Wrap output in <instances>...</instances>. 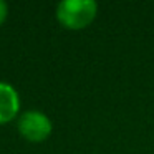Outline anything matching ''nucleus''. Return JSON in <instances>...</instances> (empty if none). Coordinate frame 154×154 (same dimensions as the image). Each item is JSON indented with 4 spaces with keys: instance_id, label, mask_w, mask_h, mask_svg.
I'll return each instance as SVG.
<instances>
[{
    "instance_id": "f257e3e1",
    "label": "nucleus",
    "mask_w": 154,
    "mask_h": 154,
    "mask_svg": "<svg viewBox=\"0 0 154 154\" xmlns=\"http://www.w3.org/2000/svg\"><path fill=\"white\" fill-rule=\"evenodd\" d=\"M98 4L94 0H63L57 5V18L65 28L81 30L94 20Z\"/></svg>"
},
{
    "instance_id": "f03ea898",
    "label": "nucleus",
    "mask_w": 154,
    "mask_h": 154,
    "mask_svg": "<svg viewBox=\"0 0 154 154\" xmlns=\"http://www.w3.org/2000/svg\"><path fill=\"white\" fill-rule=\"evenodd\" d=\"M17 128L18 133L25 139L32 141V143H40L51 134L53 124L45 113H42L38 109H27L18 116Z\"/></svg>"
},
{
    "instance_id": "7ed1b4c3",
    "label": "nucleus",
    "mask_w": 154,
    "mask_h": 154,
    "mask_svg": "<svg viewBox=\"0 0 154 154\" xmlns=\"http://www.w3.org/2000/svg\"><path fill=\"white\" fill-rule=\"evenodd\" d=\"M20 111V96L12 85L0 81V124L17 118Z\"/></svg>"
},
{
    "instance_id": "20e7f679",
    "label": "nucleus",
    "mask_w": 154,
    "mask_h": 154,
    "mask_svg": "<svg viewBox=\"0 0 154 154\" xmlns=\"http://www.w3.org/2000/svg\"><path fill=\"white\" fill-rule=\"evenodd\" d=\"M7 17H8V5L4 0H0V25L7 20Z\"/></svg>"
}]
</instances>
